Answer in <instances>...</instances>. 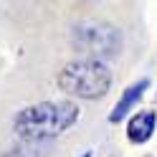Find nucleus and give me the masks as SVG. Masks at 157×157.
Returning a JSON list of instances; mask_svg holds the SVG:
<instances>
[{
    "mask_svg": "<svg viewBox=\"0 0 157 157\" xmlns=\"http://www.w3.org/2000/svg\"><path fill=\"white\" fill-rule=\"evenodd\" d=\"M147 86H150V81H147V78H142V81L132 84L129 89H127V91L122 94V99L114 104V109H112V114H109V122H112V124H119V122L124 119V117L132 112V106L142 99V94L147 91Z\"/></svg>",
    "mask_w": 157,
    "mask_h": 157,
    "instance_id": "20e7f679",
    "label": "nucleus"
},
{
    "mask_svg": "<svg viewBox=\"0 0 157 157\" xmlns=\"http://www.w3.org/2000/svg\"><path fill=\"white\" fill-rule=\"evenodd\" d=\"M155 124H157V114L155 112H137L129 124H127V137H129V142L134 144H142L152 137L155 132Z\"/></svg>",
    "mask_w": 157,
    "mask_h": 157,
    "instance_id": "39448f33",
    "label": "nucleus"
},
{
    "mask_svg": "<svg viewBox=\"0 0 157 157\" xmlns=\"http://www.w3.org/2000/svg\"><path fill=\"white\" fill-rule=\"evenodd\" d=\"M61 91L78 96V99H101L112 86V71L101 63V58H84L63 66L58 74Z\"/></svg>",
    "mask_w": 157,
    "mask_h": 157,
    "instance_id": "f03ea898",
    "label": "nucleus"
},
{
    "mask_svg": "<svg viewBox=\"0 0 157 157\" xmlns=\"http://www.w3.org/2000/svg\"><path fill=\"white\" fill-rule=\"evenodd\" d=\"M81 157H91V155H89V152H84V155H81Z\"/></svg>",
    "mask_w": 157,
    "mask_h": 157,
    "instance_id": "423d86ee",
    "label": "nucleus"
},
{
    "mask_svg": "<svg viewBox=\"0 0 157 157\" xmlns=\"http://www.w3.org/2000/svg\"><path fill=\"white\" fill-rule=\"evenodd\" d=\"M78 119V106L71 101H41L18 112L13 129L25 142H46L63 134Z\"/></svg>",
    "mask_w": 157,
    "mask_h": 157,
    "instance_id": "f257e3e1",
    "label": "nucleus"
},
{
    "mask_svg": "<svg viewBox=\"0 0 157 157\" xmlns=\"http://www.w3.org/2000/svg\"><path fill=\"white\" fill-rule=\"evenodd\" d=\"M74 46L91 58H106L119 53L122 36L114 25L106 23H81L74 28Z\"/></svg>",
    "mask_w": 157,
    "mask_h": 157,
    "instance_id": "7ed1b4c3",
    "label": "nucleus"
}]
</instances>
